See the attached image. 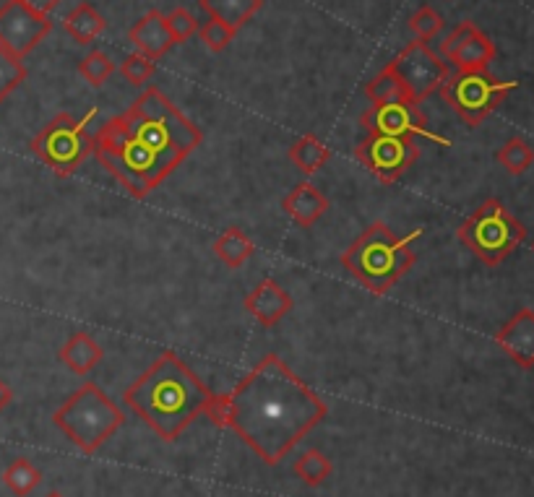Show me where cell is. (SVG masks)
I'll list each match as a JSON object with an SVG mask.
<instances>
[{
  "label": "cell",
  "instance_id": "obj_12",
  "mask_svg": "<svg viewBox=\"0 0 534 497\" xmlns=\"http://www.w3.org/2000/svg\"><path fill=\"white\" fill-rule=\"evenodd\" d=\"M50 29H53L50 16L34 14L19 0H6L0 6V47L14 58H27L50 34Z\"/></svg>",
  "mask_w": 534,
  "mask_h": 497
},
{
  "label": "cell",
  "instance_id": "obj_18",
  "mask_svg": "<svg viewBox=\"0 0 534 497\" xmlns=\"http://www.w3.org/2000/svg\"><path fill=\"white\" fill-rule=\"evenodd\" d=\"M58 357L71 373L86 375L92 373L94 367L102 362L105 352H102V347H99L97 341H94L89 334H73L71 339L60 347Z\"/></svg>",
  "mask_w": 534,
  "mask_h": 497
},
{
  "label": "cell",
  "instance_id": "obj_6",
  "mask_svg": "<svg viewBox=\"0 0 534 497\" xmlns=\"http://www.w3.org/2000/svg\"><path fill=\"white\" fill-rule=\"evenodd\" d=\"M456 235L485 266H501L524 242L527 229L498 198H488L459 224Z\"/></svg>",
  "mask_w": 534,
  "mask_h": 497
},
{
  "label": "cell",
  "instance_id": "obj_23",
  "mask_svg": "<svg viewBox=\"0 0 534 497\" xmlns=\"http://www.w3.org/2000/svg\"><path fill=\"white\" fill-rule=\"evenodd\" d=\"M365 94H368L370 105H396V102H412L407 86H404L402 79L396 76L391 63L383 68L381 73H378L376 79H370V84L365 86Z\"/></svg>",
  "mask_w": 534,
  "mask_h": 497
},
{
  "label": "cell",
  "instance_id": "obj_16",
  "mask_svg": "<svg viewBox=\"0 0 534 497\" xmlns=\"http://www.w3.org/2000/svg\"><path fill=\"white\" fill-rule=\"evenodd\" d=\"M128 40L133 42L136 53L152 60L165 58L172 47H175L172 32L167 27V16H162L159 11H149V14L141 16L131 27V32H128Z\"/></svg>",
  "mask_w": 534,
  "mask_h": 497
},
{
  "label": "cell",
  "instance_id": "obj_17",
  "mask_svg": "<svg viewBox=\"0 0 534 497\" xmlns=\"http://www.w3.org/2000/svg\"><path fill=\"white\" fill-rule=\"evenodd\" d=\"M284 214L292 216L300 227H313L321 216L329 211V198L310 183H300L292 188L282 201Z\"/></svg>",
  "mask_w": 534,
  "mask_h": 497
},
{
  "label": "cell",
  "instance_id": "obj_34",
  "mask_svg": "<svg viewBox=\"0 0 534 497\" xmlns=\"http://www.w3.org/2000/svg\"><path fill=\"white\" fill-rule=\"evenodd\" d=\"M11 399H14V391H11V386H8L6 380L0 378V412L11 404Z\"/></svg>",
  "mask_w": 534,
  "mask_h": 497
},
{
  "label": "cell",
  "instance_id": "obj_3",
  "mask_svg": "<svg viewBox=\"0 0 534 497\" xmlns=\"http://www.w3.org/2000/svg\"><path fill=\"white\" fill-rule=\"evenodd\" d=\"M123 401L139 419L172 443L201 414L209 412L214 393L175 352H162L141 378L123 393Z\"/></svg>",
  "mask_w": 534,
  "mask_h": 497
},
{
  "label": "cell",
  "instance_id": "obj_9",
  "mask_svg": "<svg viewBox=\"0 0 534 497\" xmlns=\"http://www.w3.org/2000/svg\"><path fill=\"white\" fill-rule=\"evenodd\" d=\"M355 157L370 175L376 177L378 183L391 185L399 177H404V172L409 167H415V162L420 159V141L417 138H394L368 133L357 144Z\"/></svg>",
  "mask_w": 534,
  "mask_h": 497
},
{
  "label": "cell",
  "instance_id": "obj_20",
  "mask_svg": "<svg viewBox=\"0 0 534 497\" xmlns=\"http://www.w3.org/2000/svg\"><path fill=\"white\" fill-rule=\"evenodd\" d=\"M63 29L71 34L73 42H79V45H92L99 34L105 32V19H102V14H99L92 3H79V6H73L66 14V19H63Z\"/></svg>",
  "mask_w": 534,
  "mask_h": 497
},
{
  "label": "cell",
  "instance_id": "obj_27",
  "mask_svg": "<svg viewBox=\"0 0 534 497\" xmlns=\"http://www.w3.org/2000/svg\"><path fill=\"white\" fill-rule=\"evenodd\" d=\"M79 73L84 76L94 89L105 86L107 79L115 73V63L110 60V55L102 53V50H92L79 60Z\"/></svg>",
  "mask_w": 534,
  "mask_h": 497
},
{
  "label": "cell",
  "instance_id": "obj_11",
  "mask_svg": "<svg viewBox=\"0 0 534 497\" xmlns=\"http://www.w3.org/2000/svg\"><path fill=\"white\" fill-rule=\"evenodd\" d=\"M365 133L394 138H428L441 146H451L449 138L438 136L428 128V118L422 115L417 102H396V105H370L360 118Z\"/></svg>",
  "mask_w": 534,
  "mask_h": 497
},
{
  "label": "cell",
  "instance_id": "obj_21",
  "mask_svg": "<svg viewBox=\"0 0 534 497\" xmlns=\"http://www.w3.org/2000/svg\"><path fill=\"white\" fill-rule=\"evenodd\" d=\"M253 253H256V245H253L251 237L238 227H230L225 235H219V240L214 242V256L232 271L245 266V261H248Z\"/></svg>",
  "mask_w": 534,
  "mask_h": 497
},
{
  "label": "cell",
  "instance_id": "obj_31",
  "mask_svg": "<svg viewBox=\"0 0 534 497\" xmlns=\"http://www.w3.org/2000/svg\"><path fill=\"white\" fill-rule=\"evenodd\" d=\"M154 71H157L154 60L146 58V55H141V53H131L126 60H123V63H120V73H123V76H126L133 86L146 84V81L154 76Z\"/></svg>",
  "mask_w": 534,
  "mask_h": 497
},
{
  "label": "cell",
  "instance_id": "obj_22",
  "mask_svg": "<svg viewBox=\"0 0 534 497\" xmlns=\"http://www.w3.org/2000/svg\"><path fill=\"white\" fill-rule=\"evenodd\" d=\"M329 157H331L329 146H326L318 136H313V133L297 138L290 149L292 164H295L303 175H316V172L329 162Z\"/></svg>",
  "mask_w": 534,
  "mask_h": 497
},
{
  "label": "cell",
  "instance_id": "obj_8",
  "mask_svg": "<svg viewBox=\"0 0 534 497\" xmlns=\"http://www.w3.org/2000/svg\"><path fill=\"white\" fill-rule=\"evenodd\" d=\"M516 81H498L488 71L482 73H456L438 89L446 99V105L469 125L477 128L506 102L511 92H516Z\"/></svg>",
  "mask_w": 534,
  "mask_h": 497
},
{
  "label": "cell",
  "instance_id": "obj_36",
  "mask_svg": "<svg viewBox=\"0 0 534 497\" xmlns=\"http://www.w3.org/2000/svg\"><path fill=\"white\" fill-rule=\"evenodd\" d=\"M532 253H534V242H532Z\"/></svg>",
  "mask_w": 534,
  "mask_h": 497
},
{
  "label": "cell",
  "instance_id": "obj_7",
  "mask_svg": "<svg viewBox=\"0 0 534 497\" xmlns=\"http://www.w3.org/2000/svg\"><path fill=\"white\" fill-rule=\"evenodd\" d=\"M97 112H89L86 118H73L68 112H60L58 118L42 128L32 138V154L58 177H71L79 172L81 164L94 154V136L86 131L89 120Z\"/></svg>",
  "mask_w": 534,
  "mask_h": 497
},
{
  "label": "cell",
  "instance_id": "obj_25",
  "mask_svg": "<svg viewBox=\"0 0 534 497\" xmlns=\"http://www.w3.org/2000/svg\"><path fill=\"white\" fill-rule=\"evenodd\" d=\"M292 471H295V477L303 484H308V487H321V484L331 477L334 466H331L326 453H321L318 448H308L303 456L297 458Z\"/></svg>",
  "mask_w": 534,
  "mask_h": 497
},
{
  "label": "cell",
  "instance_id": "obj_26",
  "mask_svg": "<svg viewBox=\"0 0 534 497\" xmlns=\"http://www.w3.org/2000/svg\"><path fill=\"white\" fill-rule=\"evenodd\" d=\"M495 159H498V164H501L508 175L519 177V175H524V172H527L529 167L534 164V149L529 146L527 138L514 136V138H508L506 144L498 149Z\"/></svg>",
  "mask_w": 534,
  "mask_h": 497
},
{
  "label": "cell",
  "instance_id": "obj_14",
  "mask_svg": "<svg viewBox=\"0 0 534 497\" xmlns=\"http://www.w3.org/2000/svg\"><path fill=\"white\" fill-rule=\"evenodd\" d=\"M495 344L524 370L534 367V310H516L511 321L495 334Z\"/></svg>",
  "mask_w": 534,
  "mask_h": 497
},
{
  "label": "cell",
  "instance_id": "obj_4",
  "mask_svg": "<svg viewBox=\"0 0 534 497\" xmlns=\"http://www.w3.org/2000/svg\"><path fill=\"white\" fill-rule=\"evenodd\" d=\"M422 237V229H415L412 235H396L386 222H373L365 232L344 250L342 266L344 271L363 284L373 295H386L412 266L417 256L412 245Z\"/></svg>",
  "mask_w": 534,
  "mask_h": 497
},
{
  "label": "cell",
  "instance_id": "obj_10",
  "mask_svg": "<svg viewBox=\"0 0 534 497\" xmlns=\"http://www.w3.org/2000/svg\"><path fill=\"white\" fill-rule=\"evenodd\" d=\"M391 68L402 79V84L407 86L409 97L417 105L425 102L433 92H438L449 79V66L443 63L441 55L433 53L428 42L420 40L409 42L402 53L391 60Z\"/></svg>",
  "mask_w": 534,
  "mask_h": 497
},
{
  "label": "cell",
  "instance_id": "obj_2",
  "mask_svg": "<svg viewBox=\"0 0 534 497\" xmlns=\"http://www.w3.org/2000/svg\"><path fill=\"white\" fill-rule=\"evenodd\" d=\"M204 133L172 105L157 86H149L123 115L94 133V157L136 201H144L185 159Z\"/></svg>",
  "mask_w": 534,
  "mask_h": 497
},
{
  "label": "cell",
  "instance_id": "obj_33",
  "mask_svg": "<svg viewBox=\"0 0 534 497\" xmlns=\"http://www.w3.org/2000/svg\"><path fill=\"white\" fill-rule=\"evenodd\" d=\"M19 3H24V6H27L29 11H34V14L50 16V11H55L63 0H19Z\"/></svg>",
  "mask_w": 534,
  "mask_h": 497
},
{
  "label": "cell",
  "instance_id": "obj_15",
  "mask_svg": "<svg viewBox=\"0 0 534 497\" xmlns=\"http://www.w3.org/2000/svg\"><path fill=\"white\" fill-rule=\"evenodd\" d=\"M292 305L295 302H292L290 292L279 282H274V279H264V282L253 289L251 295L245 297V310L266 328L277 326L284 315L290 313Z\"/></svg>",
  "mask_w": 534,
  "mask_h": 497
},
{
  "label": "cell",
  "instance_id": "obj_5",
  "mask_svg": "<svg viewBox=\"0 0 534 497\" xmlns=\"http://www.w3.org/2000/svg\"><path fill=\"white\" fill-rule=\"evenodd\" d=\"M53 422L73 445H79V451L92 456L126 425V414L102 388L84 383L53 414Z\"/></svg>",
  "mask_w": 534,
  "mask_h": 497
},
{
  "label": "cell",
  "instance_id": "obj_29",
  "mask_svg": "<svg viewBox=\"0 0 534 497\" xmlns=\"http://www.w3.org/2000/svg\"><path fill=\"white\" fill-rule=\"evenodd\" d=\"M27 81V68L19 58L0 47V102Z\"/></svg>",
  "mask_w": 534,
  "mask_h": 497
},
{
  "label": "cell",
  "instance_id": "obj_1",
  "mask_svg": "<svg viewBox=\"0 0 534 497\" xmlns=\"http://www.w3.org/2000/svg\"><path fill=\"white\" fill-rule=\"evenodd\" d=\"M326 404L277 354H266L235 391L211 401L206 417L230 427L266 466L282 464L310 430L326 417Z\"/></svg>",
  "mask_w": 534,
  "mask_h": 497
},
{
  "label": "cell",
  "instance_id": "obj_28",
  "mask_svg": "<svg viewBox=\"0 0 534 497\" xmlns=\"http://www.w3.org/2000/svg\"><path fill=\"white\" fill-rule=\"evenodd\" d=\"M443 27H446L443 16L438 14L436 8H430V6L417 8L415 14H412V19H409V32L415 34L420 42L436 40L438 34L443 32Z\"/></svg>",
  "mask_w": 534,
  "mask_h": 497
},
{
  "label": "cell",
  "instance_id": "obj_13",
  "mask_svg": "<svg viewBox=\"0 0 534 497\" xmlns=\"http://www.w3.org/2000/svg\"><path fill=\"white\" fill-rule=\"evenodd\" d=\"M441 55L454 63L459 73H482L495 60V45L472 21H464L454 32L446 34V40L441 42Z\"/></svg>",
  "mask_w": 534,
  "mask_h": 497
},
{
  "label": "cell",
  "instance_id": "obj_35",
  "mask_svg": "<svg viewBox=\"0 0 534 497\" xmlns=\"http://www.w3.org/2000/svg\"><path fill=\"white\" fill-rule=\"evenodd\" d=\"M45 497H66V495H63V492H58V490H53V492H47Z\"/></svg>",
  "mask_w": 534,
  "mask_h": 497
},
{
  "label": "cell",
  "instance_id": "obj_19",
  "mask_svg": "<svg viewBox=\"0 0 534 497\" xmlns=\"http://www.w3.org/2000/svg\"><path fill=\"white\" fill-rule=\"evenodd\" d=\"M198 6H201V11H206L211 19L225 21L227 27L238 32L240 27H245V24L261 11L264 0H198Z\"/></svg>",
  "mask_w": 534,
  "mask_h": 497
},
{
  "label": "cell",
  "instance_id": "obj_32",
  "mask_svg": "<svg viewBox=\"0 0 534 497\" xmlns=\"http://www.w3.org/2000/svg\"><path fill=\"white\" fill-rule=\"evenodd\" d=\"M167 27L172 32V40L175 45H183L198 32V19L188 11V8H175L170 16H167Z\"/></svg>",
  "mask_w": 534,
  "mask_h": 497
},
{
  "label": "cell",
  "instance_id": "obj_30",
  "mask_svg": "<svg viewBox=\"0 0 534 497\" xmlns=\"http://www.w3.org/2000/svg\"><path fill=\"white\" fill-rule=\"evenodd\" d=\"M235 34H238L235 29L227 27L225 21L217 19H209L204 27H198V37H201V42L209 47L211 53H222V50L235 40Z\"/></svg>",
  "mask_w": 534,
  "mask_h": 497
},
{
  "label": "cell",
  "instance_id": "obj_24",
  "mask_svg": "<svg viewBox=\"0 0 534 497\" xmlns=\"http://www.w3.org/2000/svg\"><path fill=\"white\" fill-rule=\"evenodd\" d=\"M42 482V471L29 461V458H16L14 464H8L3 471V484L14 492L16 497H29Z\"/></svg>",
  "mask_w": 534,
  "mask_h": 497
}]
</instances>
